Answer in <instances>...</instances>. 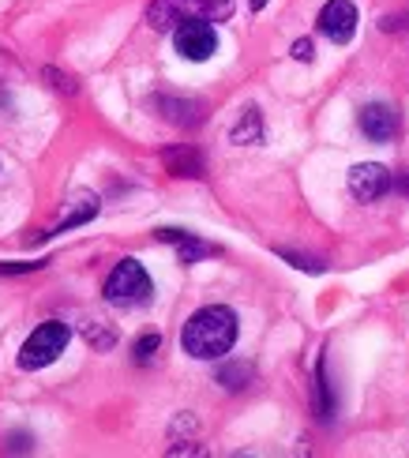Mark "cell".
I'll use <instances>...</instances> for the list:
<instances>
[{
  "instance_id": "1",
  "label": "cell",
  "mask_w": 409,
  "mask_h": 458,
  "mask_svg": "<svg viewBox=\"0 0 409 458\" xmlns=\"http://www.w3.org/2000/svg\"><path fill=\"white\" fill-rule=\"evenodd\" d=\"M233 342H237V316L226 304H207L184 323L181 331V346L188 357L196 360H218L233 350Z\"/></svg>"
},
{
  "instance_id": "2",
  "label": "cell",
  "mask_w": 409,
  "mask_h": 458,
  "mask_svg": "<svg viewBox=\"0 0 409 458\" xmlns=\"http://www.w3.org/2000/svg\"><path fill=\"white\" fill-rule=\"evenodd\" d=\"M229 15H233V0H150L147 23L154 30H177L188 19L226 23Z\"/></svg>"
},
{
  "instance_id": "3",
  "label": "cell",
  "mask_w": 409,
  "mask_h": 458,
  "mask_svg": "<svg viewBox=\"0 0 409 458\" xmlns=\"http://www.w3.org/2000/svg\"><path fill=\"white\" fill-rule=\"evenodd\" d=\"M106 301L116 304V309H140V304L150 301L154 285H150V275L143 271L140 259H121L113 267V275L106 278Z\"/></svg>"
},
{
  "instance_id": "4",
  "label": "cell",
  "mask_w": 409,
  "mask_h": 458,
  "mask_svg": "<svg viewBox=\"0 0 409 458\" xmlns=\"http://www.w3.org/2000/svg\"><path fill=\"white\" fill-rule=\"evenodd\" d=\"M68 338H72V331L61 319H49V323H42V327H34V335L23 342V350H19V369L34 372V369L53 365V360L64 353Z\"/></svg>"
},
{
  "instance_id": "5",
  "label": "cell",
  "mask_w": 409,
  "mask_h": 458,
  "mask_svg": "<svg viewBox=\"0 0 409 458\" xmlns=\"http://www.w3.org/2000/svg\"><path fill=\"white\" fill-rule=\"evenodd\" d=\"M173 46H177V53L184 56V61L200 64L218 49V34H214V27L207 23V19H188V23H181L177 30H173Z\"/></svg>"
},
{
  "instance_id": "6",
  "label": "cell",
  "mask_w": 409,
  "mask_h": 458,
  "mask_svg": "<svg viewBox=\"0 0 409 458\" xmlns=\"http://www.w3.org/2000/svg\"><path fill=\"white\" fill-rule=\"evenodd\" d=\"M349 192H354L361 203H376L379 196L391 192V174H387V165L379 162H361L349 169Z\"/></svg>"
},
{
  "instance_id": "7",
  "label": "cell",
  "mask_w": 409,
  "mask_h": 458,
  "mask_svg": "<svg viewBox=\"0 0 409 458\" xmlns=\"http://www.w3.org/2000/svg\"><path fill=\"white\" fill-rule=\"evenodd\" d=\"M320 30L335 46H345L357 30V8L349 4V0H327L323 12H320Z\"/></svg>"
},
{
  "instance_id": "8",
  "label": "cell",
  "mask_w": 409,
  "mask_h": 458,
  "mask_svg": "<svg viewBox=\"0 0 409 458\" xmlns=\"http://www.w3.org/2000/svg\"><path fill=\"white\" fill-rule=\"evenodd\" d=\"M357 124L372 143H387V140H395V131H398V113L391 106H383V102H372V106L361 109Z\"/></svg>"
},
{
  "instance_id": "9",
  "label": "cell",
  "mask_w": 409,
  "mask_h": 458,
  "mask_svg": "<svg viewBox=\"0 0 409 458\" xmlns=\"http://www.w3.org/2000/svg\"><path fill=\"white\" fill-rule=\"evenodd\" d=\"M150 106L158 109L169 124H181V128H188V124H200V121H203V106H200V102H192V98H173V94H154Z\"/></svg>"
},
{
  "instance_id": "10",
  "label": "cell",
  "mask_w": 409,
  "mask_h": 458,
  "mask_svg": "<svg viewBox=\"0 0 409 458\" xmlns=\"http://www.w3.org/2000/svg\"><path fill=\"white\" fill-rule=\"evenodd\" d=\"M102 211V203H98V196H94V192H87V188H83V192H75L72 196V207H68V215L61 218V225H56V229H49V233H42V237H53V233H64V229H75V225H87L94 215H98Z\"/></svg>"
},
{
  "instance_id": "11",
  "label": "cell",
  "mask_w": 409,
  "mask_h": 458,
  "mask_svg": "<svg viewBox=\"0 0 409 458\" xmlns=\"http://www.w3.org/2000/svg\"><path fill=\"white\" fill-rule=\"evenodd\" d=\"M162 162L173 177H203V158H200V150H192V147H169Z\"/></svg>"
},
{
  "instance_id": "12",
  "label": "cell",
  "mask_w": 409,
  "mask_h": 458,
  "mask_svg": "<svg viewBox=\"0 0 409 458\" xmlns=\"http://www.w3.org/2000/svg\"><path fill=\"white\" fill-rule=\"evenodd\" d=\"M260 140H263V117L256 106H248L237 128H233V143H260Z\"/></svg>"
},
{
  "instance_id": "13",
  "label": "cell",
  "mask_w": 409,
  "mask_h": 458,
  "mask_svg": "<svg viewBox=\"0 0 409 458\" xmlns=\"http://www.w3.org/2000/svg\"><path fill=\"white\" fill-rule=\"evenodd\" d=\"M218 384L229 387V391H241L251 384V365H244V360H229V365L218 369Z\"/></svg>"
},
{
  "instance_id": "14",
  "label": "cell",
  "mask_w": 409,
  "mask_h": 458,
  "mask_svg": "<svg viewBox=\"0 0 409 458\" xmlns=\"http://www.w3.org/2000/svg\"><path fill=\"white\" fill-rule=\"evenodd\" d=\"M177 256H181V263H200V259H210V256H218V248L214 244H207V241H200V237H184L181 244H177Z\"/></svg>"
},
{
  "instance_id": "15",
  "label": "cell",
  "mask_w": 409,
  "mask_h": 458,
  "mask_svg": "<svg viewBox=\"0 0 409 458\" xmlns=\"http://www.w3.org/2000/svg\"><path fill=\"white\" fill-rule=\"evenodd\" d=\"M83 338L90 342L94 350H113L116 346V335L106 327V323H98V319H90L87 327H83Z\"/></svg>"
},
{
  "instance_id": "16",
  "label": "cell",
  "mask_w": 409,
  "mask_h": 458,
  "mask_svg": "<svg viewBox=\"0 0 409 458\" xmlns=\"http://www.w3.org/2000/svg\"><path fill=\"white\" fill-rule=\"evenodd\" d=\"M316 387H320V417L327 421L330 413H335V394H330V384H327V365L320 360V369H316Z\"/></svg>"
},
{
  "instance_id": "17",
  "label": "cell",
  "mask_w": 409,
  "mask_h": 458,
  "mask_svg": "<svg viewBox=\"0 0 409 458\" xmlns=\"http://www.w3.org/2000/svg\"><path fill=\"white\" fill-rule=\"evenodd\" d=\"M162 350V335H143L140 342H135V365H150V360H154V353H158Z\"/></svg>"
},
{
  "instance_id": "18",
  "label": "cell",
  "mask_w": 409,
  "mask_h": 458,
  "mask_svg": "<svg viewBox=\"0 0 409 458\" xmlns=\"http://www.w3.org/2000/svg\"><path fill=\"white\" fill-rule=\"evenodd\" d=\"M278 256L289 259L297 267V271H308V275H323V263L320 259H308V256H297V252H289V248H278Z\"/></svg>"
},
{
  "instance_id": "19",
  "label": "cell",
  "mask_w": 409,
  "mask_h": 458,
  "mask_svg": "<svg viewBox=\"0 0 409 458\" xmlns=\"http://www.w3.org/2000/svg\"><path fill=\"white\" fill-rule=\"evenodd\" d=\"M46 80H53V90H64V94H75V83L68 80V75H61V72H53V68H46Z\"/></svg>"
},
{
  "instance_id": "20",
  "label": "cell",
  "mask_w": 409,
  "mask_h": 458,
  "mask_svg": "<svg viewBox=\"0 0 409 458\" xmlns=\"http://www.w3.org/2000/svg\"><path fill=\"white\" fill-rule=\"evenodd\" d=\"M46 263H0V275H27V271H38Z\"/></svg>"
},
{
  "instance_id": "21",
  "label": "cell",
  "mask_w": 409,
  "mask_h": 458,
  "mask_svg": "<svg viewBox=\"0 0 409 458\" xmlns=\"http://www.w3.org/2000/svg\"><path fill=\"white\" fill-rule=\"evenodd\" d=\"M294 56H297V61H304V64H308L311 56H316V46H311L308 38H301V42H294Z\"/></svg>"
},
{
  "instance_id": "22",
  "label": "cell",
  "mask_w": 409,
  "mask_h": 458,
  "mask_svg": "<svg viewBox=\"0 0 409 458\" xmlns=\"http://www.w3.org/2000/svg\"><path fill=\"white\" fill-rule=\"evenodd\" d=\"M154 237H158V241H169V244H181L188 233H184V229H158Z\"/></svg>"
},
{
  "instance_id": "23",
  "label": "cell",
  "mask_w": 409,
  "mask_h": 458,
  "mask_svg": "<svg viewBox=\"0 0 409 458\" xmlns=\"http://www.w3.org/2000/svg\"><path fill=\"white\" fill-rule=\"evenodd\" d=\"M8 451H30V440H27V436H15Z\"/></svg>"
},
{
  "instance_id": "24",
  "label": "cell",
  "mask_w": 409,
  "mask_h": 458,
  "mask_svg": "<svg viewBox=\"0 0 409 458\" xmlns=\"http://www.w3.org/2000/svg\"><path fill=\"white\" fill-rule=\"evenodd\" d=\"M402 188H405V192H409V181H405V184H402Z\"/></svg>"
}]
</instances>
